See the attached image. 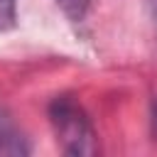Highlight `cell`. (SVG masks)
I'll return each mask as SVG.
<instances>
[{"instance_id":"1","label":"cell","mask_w":157,"mask_h":157,"mask_svg":"<svg viewBox=\"0 0 157 157\" xmlns=\"http://www.w3.org/2000/svg\"><path fill=\"white\" fill-rule=\"evenodd\" d=\"M49 123L56 135V142L66 155L74 157H88L98 152V137L96 130L86 115V110L71 101L69 96L54 98L49 105Z\"/></svg>"},{"instance_id":"2","label":"cell","mask_w":157,"mask_h":157,"mask_svg":"<svg viewBox=\"0 0 157 157\" xmlns=\"http://www.w3.org/2000/svg\"><path fill=\"white\" fill-rule=\"evenodd\" d=\"M29 152L22 132L15 128V123L5 115H0V155H25Z\"/></svg>"},{"instance_id":"3","label":"cell","mask_w":157,"mask_h":157,"mask_svg":"<svg viewBox=\"0 0 157 157\" xmlns=\"http://www.w3.org/2000/svg\"><path fill=\"white\" fill-rule=\"evenodd\" d=\"M17 22V5L15 0H0V32L12 29Z\"/></svg>"},{"instance_id":"4","label":"cell","mask_w":157,"mask_h":157,"mask_svg":"<svg viewBox=\"0 0 157 157\" xmlns=\"http://www.w3.org/2000/svg\"><path fill=\"white\" fill-rule=\"evenodd\" d=\"M74 20H78L81 15H83V10H86V5H88V0H56Z\"/></svg>"}]
</instances>
